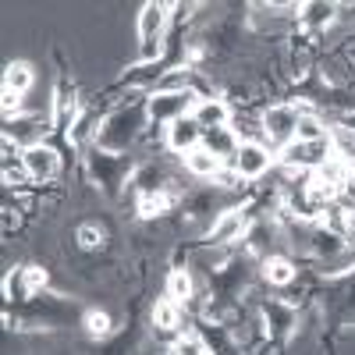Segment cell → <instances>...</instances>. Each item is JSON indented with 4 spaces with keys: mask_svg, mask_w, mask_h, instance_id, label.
Returning a JSON list of instances; mask_svg holds the SVG:
<instances>
[{
    "mask_svg": "<svg viewBox=\"0 0 355 355\" xmlns=\"http://www.w3.org/2000/svg\"><path fill=\"white\" fill-rule=\"evenodd\" d=\"M192 121L202 128V132H214V128H231L234 121V107L227 103V96H199L196 110H192Z\"/></svg>",
    "mask_w": 355,
    "mask_h": 355,
    "instance_id": "30bf717a",
    "label": "cell"
},
{
    "mask_svg": "<svg viewBox=\"0 0 355 355\" xmlns=\"http://www.w3.org/2000/svg\"><path fill=\"white\" fill-rule=\"evenodd\" d=\"M249 224H252V214L245 210V206H227V210H220L210 224V231H206L202 245H214V249H234L239 242H245L249 234Z\"/></svg>",
    "mask_w": 355,
    "mask_h": 355,
    "instance_id": "277c9868",
    "label": "cell"
},
{
    "mask_svg": "<svg viewBox=\"0 0 355 355\" xmlns=\"http://www.w3.org/2000/svg\"><path fill=\"white\" fill-rule=\"evenodd\" d=\"M259 277H263V284H270V288H288L295 277H299V270H295L291 256L277 252V256H266L259 263Z\"/></svg>",
    "mask_w": 355,
    "mask_h": 355,
    "instance_id": "5bb4252c",
    "label": "cell"
},
{
    "mask_svg": "<svg viewBox=\"0 0 355 355\" xmlns=\"http://www.w3.org/2000/svg\"><path fill=\"white\" fill-rule=\"evenodd\" d=\"M75 245H78V252H100L107 245V231L100 224H93V220H85L75 231Z\"/></svg>",
    "mask_w": 355,
    "mask_h": 355,
    "instance_id": "ffe728a7",
    "label": "cell"
},
{
    "mask_svg": "<svg viewBox=\"0 0 355 355\" xmlns=\"http://www.w3.org/2000/svg\"><path fill=\"white\" fill-rule=\"evenodd\" d=\"M220 167H224V160L214 157L206 146H199V150H192V153L182 157V171L192 178V182H214V178L220 174Z\"/></svg>",
    "mask_w": 355,
    "mask_h": 355,
    "instance_id": "4fadbf2b",
    "label": "cell"
},
{
    "mask_svg": "<svg viewBox=\"0 0 355 355\" xmlns=\"http://www.w3.org/2000/svg\"><path fill=\"white\" fill-rule=\"evenodd\" d=\"M36 85V68L28 61H8L4 68V89L8 93H18V96H28Z\"/></svg>",
    "mask_w": 355,
    "mask_h": 355,
    "instance_id": "9a60e30c",
    "label": "cell"
},
{
    "mask_svg": "<svg viewBox=\"0 0 355 355\" xmlns=\"http://www.w3.org/2000/svg\"><path fill=\"white\" fill-rule=\"evenodd\" d=\"M331 146H334V157L345 160V164L355 171V128L334 121V125H331Z\"/></svg>",
    "mask_w": 355,
    "mask_h": 355,
    "instance_id": "ac0fdd59",
    "label": "cell"
},
{
    "mask_svg": "<svg viewBox=\"0 0 355 355\" xmlns=\"http://www.w3.org/2000/svg\"><path fill=\"white\" fill-rule=\"evenodd\" d=\"M171 4H160V0H150L142 4L139 15H135V36H139V46L142 43H160L167 40V25H171Z\"/></svg>",
    "mask_w": 355,
    "mask_h": 355,
    "instance_id": "ba28073f",
    "label": "cell"
},
{
    "mask_svg": "<svg viewBox=\"0 0 355 355\" xmlns=\"http://www.w3.org/2000/svg\"><path fill=\"white\" fill-rule=\"evenodd\" d=\"M21 167L28 174V182H36V185H50L61 178V153L53 150V146L40 142V146H28V150L21 153Z\"/></svg>",
    "mask_w": 355,
    "mask_h": 355,
    "instance_id": "8992f818",
    "label": "cell"
},
{
    "mask_svg": "<svg viewBox=\"0 0 355 355\" xmlns=\"http://www.w3.org/2000/svg\"><path fill=\"white\" fill-rule=\"evenodd\" d=\"M199 103V93L196 89H153L150 96H146V117H150V125H174L182 121V117H192Z\"/></svg>",
    "mask_w": 355,
    "mask_h": 355,
    "instance_id": "7a4b0ae2",
    "label": "cell"
},
{
    "mask_svg": "<svg viewBox=\"0 0 355 355\" xmlns=\"http://www.w3.org/2000/svg\"><path fill=\"white\" fill-rule=\"evenodd\" d=\"M202 135L206 132L192 121V117H182V121H174V125L164 128V153L185 157V153H192V150H199V146H202Z\"/></svg>",
    "mask_w": 355,
    "mask_h": 355,
    "instance_id": "9c48e42d",
    "label": "cell"
},
{
    "mask_svg": "<svg viewBox=\"0 0 355 355\" xmlns=\"http://www.w3.org/2000/svg\"><path fill=\"white\" fill-rule=\"evenodd\" d=\"M82 331H85V338L89 341H110L114 338V316H110V309H85V316H82Z\"/></svg>",
    "mask_w": 355,
    "mask_h": 355,
    "instance_id": "2e32d148",
    "label": "cell"
},
{
    "mask_svg": "<svg viewBox=\"0 0 355 355\" xmlns=\"http://www.w3.org/2000/svg\"><path fill=\"white\" fill-rule=\"evenodd\" d=\"M338 206H345V210H352L355 214V171L341 182V189H338Z\"/></svg>",
    "mask_w": 355,
    "mask_h": 355,
    "instance_id": "44dd1931",
    "label": "cell"
},
{
    "mask_svg": "<svg viewBox=\"0 0 355 355\" xmlns=\"http://www.w3.org/2000/svg\"><path fill=\"white\" fill-rule=\"evenodd\" d=\"M202 146H206L214 157H220V160L227 164V160L234 157V150H239V135H234L231 128H214V132L202 135Z\"/></svg>",
    "mask_w": 355,
    "mask_h": 355,
    "instance_id": "d6986e66",
    "label": "cell"
},
{
    "mask_svg": "<svg viewBox=\"0 0 355 355\" xmlns=\"http://www.w3.org/2000/svg\"><path fill=\"white\" fill-rule=\"evenodd\" d=\"M146 128H150V117H146V100H121L114 103L110 114H103V121L96 128V150L103 153H128L132 146L142 142Z\"/></svg>",
    "mask_w": 355,
    "mask_h": 355,
    "instance_id": "6da1fadb",
    "label": "cell"
},
{
    "mask_svg": "<svg viewBox=\"0 0 355 355\" xmlns=\"http://www.w3.org/2000/svg\"><path fill=\"white\" fill-rule=\"evenodd\" d=\"M259 320H263L266 338H291L299 331V309L288 299H266L259 306Z\"/></svg>",
    "mask_w": 355,
    "mask_h": 355,
    "instance_id": "52a82bcc",
    "label": "cell"
},
{
    "mask_svg": "<svg viewBox=\"0 0 355 355\" xmlns=\"http://www.w3.org/2000/svg\"><path fill=\"white\" fill-rule=\"evenodd\" d=\"M167 355H214V352H210V341H206V334H202V331L185 327L182 334H178V338L171 341Z\"/></svg>",
    "mask_w": 355,
    "mask_h": 355,
    "instance_id": "e0dca14e",
    "label": "cell"
},
{
    "mask_svg": "<svg viewBox=\"0 0 355 355\" xmlns=\"http://www.w3.org/2000/svg\"><path fill=\"white\" fill-rule=\"evenodd\" d=\"M150 323H153V334H160V338H178L185 331V306H178L174 299H157L153 302V309H150Z\"/></svg>",
    "mask_w": 355,
    "mask_h": 355,
    "instance_id": "8fae6325",
    "label": "cell"
},
{
    "mask_svg": "<svg viewBox=\"0 0 355 355\" xmlns=\"http://www.w3.org/2000/svg\"><path fill=\"white\" fill-rule=\"evenodd\" d=\"M299 114L302 107L295 100H277V103H266L259 110V125H263V139L266 146L277 153L284 150L288 142H295V128H299Z\"/></svg>",
    "mask_w": 355,
    "mask_h": 355,
    "instance_id": "3957f363",
    "label": "cell"
},
{
    "mask_svg": "<svg viewBox=\"0 0 355 355\" xmlns=\"http://www.w3.org/2000/svg\"><path fill=\"white\" fill-rule=\"evenodd\" d=\"M227 167L239 174L245 185H252V182H259V178H266L277 167V153L266 142H239V150H234V157L227 160Z\"/></svg>",
    "mask_w": 355,
    "mask_h": 355,
    "instance_id": "5b68a950",
    "label": "cell"
},
{
    "mask_svg": "<svg viewBox=\"0 0 355 355\" xmlns=\"http://www.w3.org/2000/svg\"><path fill=\"white\" fill-rule=\"evenodd\" d=\"M164 295L174 299L178 306H192L196 299V270L185 263V266H171L167 277H164Z\"/></svg>",
    "mask_w": 355,
    "mask_h": 355,
    "instance_id": "7c38bea8",
    "label": "cell"
}]
</instances>
